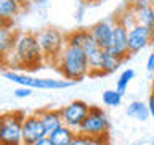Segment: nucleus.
Segmentation results:
<instances>
[{"label":"nucleus","instance_id":"1","mask_svg":"<svg viewBox=\"0 0 154 145\" xmlns=\"http://www.w3.org/2000/svg\"><path fill=\"white\" fill-rule=\"evenodd\" d=\"M55 66L64 79L72 82H79L90 74V63L85 50L75 45H69V44L56 60Z\"/></svg>","mask_w":154,"mask_h":145},{"label":"nucleus","instance_id":"2","mask_svg":"<svg viewBox=\"0 0 154 145\" xmlns=\"http://www.w3.org/2000/svg\"><path fill=\"white\" fill-rule=\"evenodd\" d=\"M13 53L21 69H40V66L45 63V55L38 44L37 34L32 32H19Z\"/></svg>","mask_w":154,"mask_h":145},{"label":"nucleus","instance_id":"3","mask_svg":"<svg viewBox=\"0 0 154 145\" xmlns=\"http://www.w3.org/2000/svg\"><path fill=\"white\" fill-rule=\"evenodd\" d=\"M109 127H111V123H109V118L106 114V111L103 108H100V106H91L88 116L82 123L77 134L95 139L96 143H101V140L108 137Z\"/></svg>","mask_w":154,"mask_h":145},{"label":"nucleus","instance_id":"4","mask_svg":"<svg viewBox=\"0 0 154 145\" xmlns=\"http://www.w3.org/2000/svg\"><path fill=\"white\" fill-rule=\"evenodd\" d=\"M3 77L8 81L14 82L23 87H31V89H42V90H55V89H67V87L74 85L75 82L67 81V79H51V77H34L24 72L5 69Z\"/></svg>","mask_w":154,"mask_h":145},{"label":"nucleus","instance_id":"5","mask_svg":"<svg viewBox=\"0 0 154 145\" xmlns=\"http://www.w3.org/2000/svg\"><path fill=\"white\" fill-rule=\"evenodd\" d=\"M37 39L45 55V63H51L55 66L56 60L67 45L66 36L56 27H45L40 32H37Z\"/></svg>","mask_w":154,"mask_h":145},{"label":"nucleus","instance_id":"6","mask_svg":"<svg viewBox=\"0 0 154 145\" xmlns=\"http://www.w3.org/2000/svg\"><path fill=\"white\" fill-rule=\"evenodd\" d=\"M26 114L23 111H8L0 121V143L23 145V123Z\"/></svg>","mask_w":154,"mask_h":145},{"label":"nucleus","instance_id":"7","mask_svg":"<svg viewBox=\"0 0 154 145\" xmlns=\"http://www.w3.org/2000/svg\"><path fill=\"white\" fill-rule=\"evenodd\" d=\"M91 106L84 100H74L71 103H67L66 106H63L61 114H63V121L67 127L79 130V127L82 126V123L85 121V118L88 116Z\"/></svg>","mask_w":154,"mask_h":145},{"label":"nucleus","instance_id":"8","mask_svg":"<svg viewBox=\"0 0 154 145\" xmlns=\"http://www.w3.org/2000/svg\"><path fill=\"white\" fill-rule=\"evenodd\" d=\"M43 137H47V132L38 114H26L23 123V145H34Z\"/></svg>","mask_w":154,"mask_h":145},{"label":"nucleus","instance_id":"9","mask_svg":"<svg viewBox=\"0 0 154 145\" xmlns=\"http://www.w3.org/2000/svg\"><path fill=\"white\" fill-rule=\"evenodd\" d=\"M109 52L112 53V55L119 56L120 60H127V58L132 55L128 50V29L119 21V18H116L112 42H111Z\"/></svg>","mask_w":154,"mask_h":145},{"label":"nucleus","instance_id":"10","mask_svg":"<svg viewBox=\"0 0 154 145\" xmlns=\"http://www.w3.org/2000/svg\"><path fill=\"white\" fill-rule=\"evenodd\" d=\"M154 39V32L143 24H135L128 29V50L132 55L141 52L148 47V44Z\"/></svg>","mask_w":154,"mask_h":145},{"label":"nucleus","instance_id":"11","mask_svg":"<svg viewBox=\"0 0 154 145\" xmlns=\"http://www.w3.org/2000/svg\"><path fill=\"white\" fill-rule=\"evenodd\" d=\"M114 24H116V18L114 19H104V21H98L90 27V32L96 44L103 48V50H109L111 48V42H112V34H114Z\"/></svg>","mask_w":154,"mask_h":145},{"label":"nucleus","instance_id":"12","mask_svg":"<svg viewBox=\"0 0 154 145\" xmlns=\"http://www.w3.org/2000/svg\"><path fill=\"white\" fill-rule=\"evenodd\" d=\"M138 24L149 27L154 32V5L149 0H133L130 3Z\"/></svg>","mask_w":154,"mask_h":145},{"label":"nucleus","instance_id":"13","mask_svg":"<svg viewBox=\"0 0 154 145\" xmlns=\"http://www.w3.org/2000/svg\"><path fill=\"white\" fill-rule=\"evenodd\" d=\"M84 50L88 56V63H90V74L93 76H100L103 74V61H104V55L106 50H103L98 44H96L95 39L87 44L84 47Z\"/></svg>","mask_w":154,"mask_h":145},{"label":"nucleus","instance_id":"14","mask_svg":"<svg viewBox=\"0 0 154 145\" xmlns=\"http://www.w3.org/2000/svg\"><path fill=\"white\" fill-rule=\"evenodd\" d=\"M40 118L43 127H45V132H47V137L51 135L56 129H60L61 126H64V121H63V114H61V110H51V108H43V110H38L35 111Z\"/></svg>","mask_w":154,"mask_h":145},{"label":"nucleus","instance_id":"15","mask_svg":"<svg viewBox=\"0 0 154 145\" xmlns=\"http://www.w3.org/2000/svg\"><path fill=\"white\" fill-rule=\"evenodd\" d=\"M24 3L21 0H0V19L2 26H11L13 19L23 11Z\"/></svg>","mask_w":154,"mask_h":145},{"label":"nucleus","instance_id":"16","mask_svg":"<svg viewBox=\"0 0 154 145\" xmlns=\"http://www.w3.org/2000/svg\"><path fill=\"white\" fill-rule=\"evenodd\" d=\"M19 32H16L11 26H0V52H2V56L8 55L14 50V45H16Z\"/></svg>","mask_w":154,"mask_h":145},{"label":"nucleus","instance_id":"17","mask_svg":"<svg viewBox=\"0 0 154 145\" xmlns=\"http://www.w3.org/2000/svg\"><path fill=\"white\" fill-rule=\"evenodd\" d=\"M127 116L130 118L137 119V121H148L151 118V113H149V108H148V103H144L141 100H133L130 102L128 106H127Z\"/></svg>","mask_w":154,"mask_h":145},{"label":"nucleus","instance_id":"18","mask_svg":"<svg viewBox=\"0 0 154 145\" xmlns=\"http://www.w3.org/2000/svg\"><path fill=\"white\" fill-rule=\"evenodd\" d=\"M53 145H71L77 137V130L67 127V126H61L60 129H56L51 135H48Z\"/></svg>","mask_w":154,"mask_h":145},{"label":"nucleus","instance_id":"19","mask_svg":"<svg viewBox=\"0 0 154 145\" xmlns=\"http://www.w3.org/2000/svg\"><path fill=\"white\" fill-rule=\"evenodd\" d=\"M66 39H67V44H69V45H75V47L84 48L87 44L93 39V36H91L90 29H77V31H72V32L67 34Z\"/></svg>","mask_w":154,"mask_h":145},{"label":"nucleus","instance_id":"20","mask_svg":"<svg viewBox=\"0 0 154 145\" xmlns=\"http://www.w3.org/2000/svg\"><path fill=\"white\" fill-rule=\"evenodd\" d=\"M124 63V60H120L119 56L112 55L109 50H106L104 55V61H103V74H109V72H114L117 68H120V65Z\"/></svg>","mask_w":154,"mask_h":145},{"label":"nucleus","instance_id":"21","mask_svg":"<svg viewBox=\"0 0 154 145\" xmlns=\"http://www.w3.org/2000/svg\"><path fill=\"white\" fill-rule=\"evenodd\" d=\"M122 95L124 94H120L117 89H108L103 92V103L111 108H117L122 103Z\"/></svg>","mask_w":154,"mask_h":145},{"label":"nucleus","instance_id":"22","mask_svg":"<svg viewBox=\"0 0 154 145\" xmlns=\"http://www.w3.org/2000/svg\"><path fill=\"white\" fill-rule=\"evenodd\" d=\"M133 77H135V69H132V68L124 69L122 72H120L117 82H116V89H117L120 94H125V90H127L130 82L133 81Z\"/></svg>","mask_w":154,"mask_h":145},{"label":"nucleus","instance_id":"23","mask_svg":"<svg viewBox=\"0 0 154 145\" xmlns=\"http://www.w3.org/2000/svg\"><path fill=\"white\" fill-rule=\"evenodd\" d=\"M13 95L16 97V98H29V97L32 95V89H31V87H23V85H18L16 89H14Z\"/></svg>","mask_w":154,"mask_h":145},{"label":"nucleus","instance_id":"24","mask_svg":"<svg viewBox=\"0 0 154 145\" xmlns=\"http://www.w3.org/2000/svg\"><path fill=\"white\" fill-rule=\"evenodd\" d=\"M71 145H98V143H96L95 139H90V137H85V135L77 134V137L74 139V142Z\"/></svg>","mask_w":154,"mask_h":145},{"label":"nucleus","instance_id":"25","mask_svg":"<svg viewBox=\"0 0 154 145\" xmlns=\"http://www.w3.org/2000/svg\"><path fill=\"white\" fill-rule=\"evenodd\" d=\"M146 69H148V72L154 74V52L149 53V56H148V60H146Z\"/></svg>","mask_w":154,"mask_h":145},{"label":"nucleus","instance_id":"26","mask_svg":"<svg viewBox=\"0 0 154 145\" xmlns=\"http://www.w3.org/2000/svg\"><path fill=\"white\" fill-rule=\"evenodd\" d=\"M148 108H149V113H151V118L154 119V94H151L148 98Z\"/></svg>","mask_w":154,"mask_h":145},{"label":"nucleus","instance_id":"27","mask_svg":"<svg viewBox=\"0 0 154 145\" xmlns=\"http://www.w3.org/2000/svg\"><path fill=\"white\" fill-rule=\"evenodd\" d=\"M34 145H53V143H51L50 137H43V139H40V140H38V142H35Z\"/></svg>","mask_w":154,"mask_h":145},{"label":"nucleus","instance_id":"28","mask_svg":"<svg viewBox=\"0 0 154 145\" xmlns=\"http://www.w3.org/2000/svg\"><path fill=\"white\" fill-rule=\"evenodd\" d=\"M21 2H23L24 5H26V3H29V2H31V0H21Z\"/></svg>","mask_w":154,"mask_h":145},{"label":"nucleus","instance_id":"29","mask_svg":"<svg viewBox=\"0 0 154 145\" xmlns=\"http://www.w3.org/2000/svg\"><path fill=\"white\" fill-rule=\"evenodd\" d=\"M152 94H154V90H152Z\"/></svg>","mask_w":154,"mask_h":145},{"label":"nucleus","instance_id":"30","mask_svg":"<svg viewBox=\"0 0 154 145\" xmlns=\"http://www.w3.org/2000/svg\"><path fill=\"white\" fill-rule=\"evenodd\" d=\"M152 5H154V3H152Z\"/></svg>","mask_w":154,"mask_h":145}]
</instances>
